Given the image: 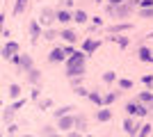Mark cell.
<instances>
[{
	"instance_id": "cell-1",
	"label": "cell",
	"mask_w": 153,
	"mask_h": 137,
	"mask_svg": "<svg viewBox=\"0 0 153 137\" xmlns=\"http://www.w3.org/2000/svg\"><path fill=\"white\" fill-rule=\"evenodd\" d=\"M66 62V78H78V76H85V69H87V55L82 50H76L73 55L64 59Z\"/></svg>"
},
{
	"instance_id": "cell-2",
	"label": "cell",
	"mask_w": 153,
	"mask_h": 137,
	"mask_svg": "<svg viewBox=\"0 0 153 137\" xmlns=\"http://www.w3.org/2000/svg\"><path fill=\"white\" fill-rule=\"evenodd\" d=\"M126 112L130 114V117H146L149 107H146V103H142V101H128L126 103Z\"/></svg>"
},
{
	"instance_id": "cell-3",
	"label": "cell",
	"mask_w": 153,
	"mask_h": 137,
	"mask_svg": "<svg viewBox=\"0 0 153 137\" xmlns=\"http://www.w3.org/2000/svg\"><path fill=\"white\" fill-rule=\"evenodd\" d=\"M55 14H57V9H53V7H41L37 21L41 23V27H51L53 21H55Z\"/></svg>"
},
{
	"instance_id": "cell-4",
	"label": "cell",
	"mask_w": 153,
	"mask_h": 137,
	"mask_svg": "<svg viewBox=\"0 0 153 137\" xmlns=\"http://www.w3.org/2000/svg\"><path fill=\"white\" fill-rule=\"evenodd\" d=\"M133 2H128V0H123V2H119V5H114V9H112V16L114 19H126V16H130L133 14Z\"/></svg>"
},
{
	"instance_id": "cell-5",
	"label": "cell",
	"mask_w": 153,
	"mask_h": 137,
	"mask_svg": "<svg viewBox=\"0 0 153 137\" xmlns=\"http://www.w3.org/2000/svg\"><path fill=\"white\" fill-rule=\"evenodd\" d=\"M73 121H76V117H71V114H64V117H59V119H57V128H59V133L71 130V128H73Z\"/></svg>"
},
{
	"instance_id": "cell-6",
	"label": "cell",
	"mask_w": 153,
	"mask_h": 137,
	"mask_svg": "<svg viewBox=\"0 0 153 137\" xmlns=\"http://www.w3.org/2000/svg\"><path fill=\"white\" fill-rule=\"evenodd\" d=\"M16 53H19V44H16V41H7V44L2 46V57L5 59H12Z\"/></svg>"
},
{
	"instance_id": "cell-7",
	"label": "cell",
	"mask_w": 153,
	"mask_h": 137,
	"mask_svg": "<svg viewBox=\"0 0 153 137\" xmlns=\"http://www.w3.org/2000/svg\"><path fill=\"white\" fill-rule=\"evenodd\" d=\"M66 59V53H64V48L59 46V48H53L51 55H48V62L51 64H57V62H64Z\"/></svg>"
},
{
	"instance_id": "cell-8",
	"label": "cell",
	"mask_w": 153,
	"mask_h": 137,
	"mask_svg": "<svg viewBox=\"0 0 153 137\" xmlns=\"http://www.w3.org/2000/svg\"><path fill=\"white\" fill-rule=\"evenodd\" d=\"M101 48V41H96V39H85L82 41V53L85 55H91V53H96Z\"/></svg>"
},
{
	"instance_id": "cell-9",
	"label": "cell",
	"mask_w": 153,
	"mask_h": 137,
	"mask_svg": "<svg viewBox=\"0 0 153 137\" xmlns=\"http://www.w3.org/2000/svg\"><path fill=\"white\" fill-rule=\"evenodd\" d=\"M137 130H140V126L135 124V119L128 117L126 121H123V133H126V135H137Z\"/></svg>"
},
{
	"instance_id": "cell-10",
	"label": "cell",
	"mask_w": 153,
	"mask_h": 137,
	"mask_svg": "<svg viewBox=\"0 0 153 137\" xmlns=\"http://www.w3.org/2000/svg\"><path fill=\"white\" fill-rule=\"evenodd\" d=\"M30 37H32V44L39 41V37H41V23L39 21H32L30 23Z\"/></svg>"
},
{
	"instance_id": "cell-11",
	"label": "cell",
	"mask_w": 153,
	"mask_h": 137,
	"mask_svg": "<svg viewBox=\"0 0 153 137\" xmlns=\"http://www.w3.org/2000/svg\"><path fill=\"white\" fill-rule=\"evenodd\" d=\"M133 27V23H117V25H110L108 27V32L110 34H121V32H128Z\"/></svg>"
},
{
	"instance_id": "cell-12",
	"label": "cell",
	"mask_w": 153,
	"mask_h": 137,
	"mask_svg": "<svg viewBox=\"0 0 153 137\" xmlns=\"http://www.w3.org/2000/svg\"><path fill=\"white\" fill-rule=\"evenodd\" d=\"M55 21H59V23H71V21H73V14L62 7V9H57V14H55Z\"/></svg>"
},
{
	"instance_id": "cell-13",
	"label": "cell",
	"mask_w": 153,
	"mask_h": 137,
	"mask_svg": "<svg viewBox=\"0 0 153 137\" xmlns=\"http://www.w3.org/2000/svg\"><path fill=\"white\" fill-rule=\"evenodd\" d=\"M59 39H64L66 44H76V41H78V34L73 32V30L66 27V30H59Z\"/></svg>"
},
{
	"instance_id": "cell-14",
	"label": "cell",
	"mask_w": 153,
	"mask_h": 137,
	"mask_svg": "<svg viewBox=\"0 0 153 137\" xmlns=\"http://www.w3.org/2000/svg\"><path fill=\"white\" fill-rule=\"evenodd\" d=\"M110 119H112V110H108V107H101V110H96V121L105 124V121H110Z\"/></svg>"
},
{
	"instance_id": "cell-15",
	"label": "cell",
	"mask_w": 153,
	"mask_h": 137,
	"mask_svg": "<svg viewBox=\"0 0 153 137\" xmlns=\"http://www.w3.org/2000/svg\"><path fill=\"white\" fill-rule=\"evenodd\" d=\"M73 128H78V133H76V135L85 133V130H87V119H85L82 114H78V117H76V121H73Z\"/></svg>"
},
{
	"instance_id": "cell-16",
	"label": "cell",
	"mask_w": 153,
	"mask_h": 137,
	"mask_svg": "<svg viewBox=\"0 0 153 137\" xmlns=\"http://www.w3.org/2000/svg\"><path fill=\"white\" fill-rule=\"evenodd\" d=\"M137 55H140V59H142V62H146V64L151 62V64H153V55H151V50H149V48H144V46H142Z\"/></svg>"
},
{
	"instance_id": "cell-17",
	"label": "cell",
	"mask_w": 153,
	"mask_h": 137,
	"mask_svg": "<svg viewBox=\"0 0 153 137\" xmlns=\"http://www.w3.org/2000/svg\"><path fill=\"white\" fill-rule=\"evenodd\" d=\"M25 9H27V0H16V5H14V16H21Z\"/></svg>"
},
{
	"instance_id": "cell-18",
	"label": "cell",
	"mask_w": 153,
	"mask_h": 137,
	"mask_svg": "<svg viewBox=\"0 0 153 137\" xmlns=\"http://www.w3.org/2000/svg\"><path fill=\"white\" fill-rule=\"evenodd\" d=\"M87 19H89V16H87V12H85V9H78V12L73 14V21H76L78 25H82V23H87Z\"/></svg>"
},
{
	"instance_id": "cell-19",
	"label": "cell",
	"mask_w": 153,
	"mask_h": 137,
	"mask_svg": "<svg viewBox=\"0 0 153 137\" xmlns=\"http://www.w3.org/2000/svg\"><path fill=\"white\" fill-rule=\"evenodd\" d=\"M27 80H30L32 85H39V80H41V73H39L37 69H34V66H32L30 71H27Z\"/></svg>"
},
{
	"instance_id": "cell-20",
	"label": "cell",
	"mask_w": 153,
	"mask_h": 137,
	"mask_svg": "<svg viewBox=\"0 0 153 137\" xmlns=\"http://www.w3.org/2000/svg\"><path fill=\"white\" fill-rule=\"evenodd\" d=\"M119 94H121V91H110V94H105V96H103V105H112L117 98H119Z\"/></svg>"
},
{
	"instance_id": "cell-21",
	"label": "cell",
	"mask_w": 153,
	"mask_h": 137,
	"mask_svg": "<svg viewBox=\"0 0 153 137\" xmlns=\"http://www.w3.org/2000/svg\"><path fill=\"white\" fill-rule=\"evenodd\" d=\"M71 110H76V107H73V105H64V107H57L53 114H55V119H59V117H64V114H69Z\"/></svg>"
},
{
	"instance_id": "cell-22",
	"label": "cell",
	"mask_w": 153,
	"mask_h": 137,
	"mask_svg": "<svg viewBox=\"0 0 153 137\" xmlns=\"http://www.w3.org/2000/svg\"><path fill=\"white\" fill-rule=\"evenodd\" d=\"M137 101H142V103H151V105H153V91H142L140 96H137Z\"/></svg>"
},
{
	"instance_id": "cell-23",
	"label": "cell",
	"mask_w": 153,
	"mask_h": 137,
	"mask_svg": "<svg viewBox=\"0 0 153 137\" xmlns=\"http://www.w3.org/2000/svg\"><path fill=\"white\" fill-rule=\"evenodd\" d=\"M110 39H112V41H117V44L121 46V48H126V46L130 44V39H128V37H121V34H114V37H110Z\"/></svg>"
},
{
	"instance_id": "cell-24",
	"label": "cell",
	"mask_w": 153,
	"mask_h": 137,
	"mask_svg": "<svg viewBox=\"0 0 153 137\" xmlns=\"http://www.w3.org/2000/svg\"><path fill=\"white\" fill-rule=\"evenodd\" d=\"M87 98H89L94 105H103V96H101V94H96V91H89V94H87Z\"/></svg>"
},
{
	"instance_id": "cell-25",
	"label": "cell",
	"mask_w": 153,
	"mask_h": 137,
	"mask_svg": "<svg viewBox=\"0 0 153 137\" xmlns=\"http://www.w3.org/2000/svg\"><path fill=\"white\" fill-rule=\"evenodd\" d=\"M103 82H108V85L110 82H117V73L114 71H105L103 73Z\"/></svg>"
},
{
	"instance_id": "cell-26",
	"label": "cell",
	"mask_w": 153,
	"mask_h": 137,
	"mask_svg": "<svg viewBox=\"0 0 153 137\" xmlns=\"http://www.w3.org/2000/svg\"><path fill=\"white\" fill-rule=\"evenodd\" d=\"M140 16L142 19H153V7H140Z\"/></svg>"
},
{
	"instance_id": "cell-27",
	"label": "cell",
	"mask_w": 153,
	"mask_h": 137,
	"mask_svg": "<svg viewBox=\"0 0 153 137\" xmlns=\"http://www.w3.org/2000/svg\"><path fill=\"white\" fill-rule=\"evenodd\" d=\"M151 130H153V126H151V124H144V126H140V130H137V135L146 137V135H151Z\"/></svg>"
},
{
	"instance_id": "cell-28",
	"label": "cell",
	"mask_w": 153,
	"mask_h": 137,
	"mask_svg": "<svg viewBox=\"0 0 153 137\" xmlns=\"http://www.w3.org/2000/svg\"><path fill=\"white\" fill-rule=\"evenodd\" d=\"M21 94H23V89H21L19 85H9V96L12 98H19Z\"/></svg>"
},
{
	"instance_id": "cell-29",
	"label": "cell",
	"mask_w": 153,
	"mask_h": 137,
	"mask_svg": "<svg viewBox=\"0 0 153 137\" xmlns=\"http://www.w3.org/2000/svg\"><path fill=\"white\" fill-rule=\"evenodd\" d=\"M57 37H59V32H55V30H46V32H44L46 41H53V39H57Z\"/></svg>"
},
{
	"instance_id": "cell-30",
	"label": "cell",
	"mask_w": 153,
	"mask_h": 137,
	"mask_svg": "<svg viewBox=\"0 0 153 137\" xmlns=\"http://www.w3.org/2000/svg\"><path fill=\"white\" fill-rule=\"evenodd\" d=\"M14 112H16V110H14L12 105H9V107H7V110H5V114H2V119H5L7 124H9V121H12V117H14Z\"/></svg>"
},
{
	"instance_id": "cell-31",
	"label": "cell",
	"mask_w": 153,
	"mask_h": 137,
	"mask_svg": "<svg viewBox=\"0 0 153 137\" xmlns=\"http://www.w3.org/2000/svg\"><path fill=\"white\" fill-rule=\"evenodd\" d=\"M119 87H121V89H133V80H119Z\"/></svg>"
},
{
	"instance_id": "cell-32",
	"label": "cell",
	"mask_w": 153,
	"mask_h": 137,
	"mask_svg": "<svg viewBox=\"0 0 153 137\" xmlns=\"http://www.w3.org/2000/svg\"><path fill=\"white\" fill-rule=\"evenodd\" d=\"M96 27H103V19H98V16L91 19V30H96Z\"/></svg>"
},
{
	"instance_id": "cell-33",
	"label": "cell",
	"mask_w": 153,
	"mask_h": 137,
	"mask_svg": "<svg viewBox=\"0 0 153 137\" xmlns=\"http://www.w3.org/2000/svg\"><path fill=\"white\" fill-rule=\"evenodd\" d=\"M51 105H53V101H51V98H46V101H41V103H39V110H48Z\"/></svg>"
},
{
	"instance_id": "cell-34",
	"label": "cell",
	"mask_w": 153,
	"mask_h": 137,
	"mask_svg": "<svg viewBox=\"0 0 153 137\" xmlns=\"http://www.w3.org/2000/svg\"><path fill=\"white\" fill-rule=\"evenodd\" d=\"M23 105H25V98H16V103H14L12 107H14V110H21Z\"/></svg>"
},
{
	"instance_id": "cell-35",
	"label": "cell",
	"mask_w": 153,
	"mask_h": 137,
	"mask_svg": "<svg viewBox=\"0 0 153 137\" xmlns=\"http://www.w3.org/2000/svg\"><path fill=\"white\" fill-rule=\"evenodd\" d=\"M62 48H64V53H66V57H69V55H73V53H76V48H73V46H71V44L62 46Z\"/></svg>"
},
{
	"instance_id": "cell-36",
	"label": "cell",
	"mask_w": 153,
	"mask_h": 137,
	"mask_svg": "<svg viewBox=\"0 0 153 137\" xmlns=\"http://www.w3.org/2000/svg\"><path fill=\"white\" fill-rule=\"evenodd\" d=\"M73 89H76V94H78V96H87V94H89V91L85 89V87H80V85H78V87H73Z\"/></svg>"
},
{
	"instance_id": "cell-37",
	"label": "cell",
	"mask_w": 153,
	"mask_h": 137,
	"mask_svg": "<svg viewBox=\"0 0 153 137\" xmlns=\"http://www.w3.org/2000/svg\"><path fill=\"white\" fill-rule=\"evenodd\" d=\"M142 82H144V85H149V87H153V76H144V78H142Z\"/></svg>"
},
{
	"instance_id": "cell-38",
	"label": "cell",
	"mask_w": 153,
	"mask_h": 137,
	"mask_svg": "<svg viewBox=\"0 0 153 137\" xmlns=\"http://www.w3.org/2000/svg\"><path fill=\"white\" fill-rule=\"evenodd\" d=\"M41 133H44V135H55V130H53L51 126H44V128H41Z\"/></svg>"
},
{
	"instance_id": "cell-39",
	"label": "cell",
	"mask_w": 153,
	"mask_h": 137,
	"mask_svg": "<svg viewBox=\"0 0 153 137\" xmlns=\"http://www.w3.org/2000/svg\"><path fill=\"white\" fill-rule=\"evenodd\" d=\"M140 7H153V0H140Z\"/></svg>"
},
{
	"instance_id": "cell-40",
	"label": "cell",
	"mask_w": 153,
	"mask_h": 137,
	"mask_svg": "<svg viewBox=\"0 0 153 137\" xmlns=\"http://www.w3.org/2000/svg\"><path fill=\"white\" fill-rule=\"evenodd\" d=\"M62 7H64V9H69V7H73V0H62Z\"/></svg>"
},
{
	"instance_id": "cell-41",
	"label": "cell",
	"mask_w": 153,
	"mask_h": 137,
	"mask_svg": "<svg viewBox=\"0 0 153 137\" xmlns=\"http://www.w3.org/2000/svg\"><path fill=\"white\" fill-rule=\"evenodd\" d=\"M30 96L34 98V101H37V98H39V89H37V87H34V89H32V94H30Z\"/></svg>"
},
{
	"instance_id": "cell-42",
	"label": "cell",
	"mask_w": 153,
	"mask_h": 137,
	"mask_svg": "<svg viewBox=\"0 0 153 137\" xmlns=\"http://www.w3.org/2000/svg\"><path fill=\"white\" fill-rule=\"evenodd\" d=\"M110 5H119V2H123V0H108Z\"/></svg>"
},
{
	"instance_id": "cell-43",
	"label": "cell",
	"mask_w": 153,
	"mask_h": 137,
	"mask_svg": "<svg viewBox=\"0 0 153 137\" xmlns=\"http://www.w3.org/2000/svg\"><path fill=\"white\" fill-rule=\"evenodd\" d=\"M128 2H133V5H140V0H128Z\"/></svg>"
},
{
	"instance_id": "cell-44",
	"label": "cell",
	"mask_w": 153,
	"mask_h": 137,
	"mask_svg": "<svg viewBox=\"0 0 153 137\" xmlns=\"http://www.w3.org/2000/svg\"><path fill=\"white\" fill-rule=\"evenodd\" d=\"M94 2H103V0H94Z\"/></svg>"
}]
</instances>
